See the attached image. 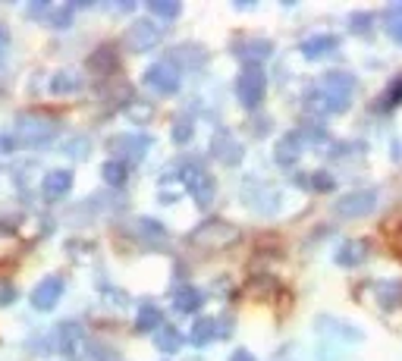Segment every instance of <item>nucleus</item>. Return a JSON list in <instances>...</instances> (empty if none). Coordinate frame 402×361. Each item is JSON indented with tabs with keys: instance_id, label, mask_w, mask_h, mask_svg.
Here are the masks:
<instances>
[{
	"instance_id": "f257e3e1",
	"label": "nucleus",
	"mask_w": 402,
	"mask_h": 361,
	"mask_svg": "<svg viewBox=\"0 0 402 361\" xmlns=\"http://www.w3.org/2000/svg\"><path fill=\"white\" fill-rule=\"evenodd\" d=\"M374 208H377V192H355V195H349V198H342L340 201L342 214H352V217L371 214Z\"/></svg>"
},
{
	"instance_id": "f03ea898",
	"label": "nucleus",
	"mask_w": 402,
	"mask_h": 361,
	"mask_svg": "<svg viewBox=\"0 0 402 361\" xmlns=\"http://www.w3.org/2000/svg\"><path fill=\"white\" fill-rule=\"evenodd\" d=\"M57 292H60V280H54V283L48 280V283H44V286L35 292V305H38V308L54 305V302H57Z\"/></svg>"
},
{
	"instance_id": "7ed1b4c3",
	"label": "nucleus",
	"mask_w": 402,
	"mask_h": 361,
	"mask_svg": "<svg viewBox=\"0 0 402 361\" xmlns=\"http://www.w3.org/2000/svg\"><path fill=\"white\" fill-rule=\"evenodd\" d=\"M333 48H336V38H314V41L305 44V54L317 57V54H324V50H333Z\"/></svg>"
},
{
	"instance_id": "20e7f679",
	"label": "nucleus",
	"mask_w": 402,
	"mask_h": 361,
	"mask_svg": "<svg viewBox=\"0 0 402 361\" xmlns=\"http://www.w3.org/2000/svg\"><path fill=\"white\" fill-rule=\"evenodd\" d=\"M390 31H393V38H396V41L402 44V19H399V22H393V29H390Z\"/></svg>"
}]
</instances>
